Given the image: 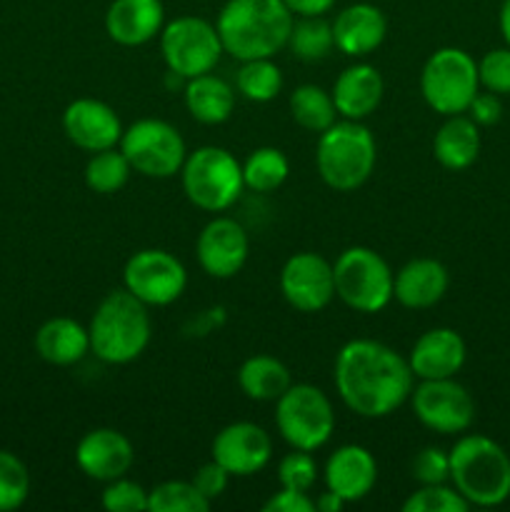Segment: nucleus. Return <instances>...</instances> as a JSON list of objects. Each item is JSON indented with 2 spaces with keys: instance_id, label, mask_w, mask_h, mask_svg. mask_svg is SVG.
<instances>
[{
  "instance_id": "obj_1",
  "label": "nucleus",
  "mask_w": 510,
  "mask_h": 512,
  "mask_svg": "<svg viewBox=\"0 0 510 512\" xmlns=\"http://www.w3.org/2000/svg\"><path fill=\"white\" fill-rule=\"evenodd\" d=\"M333 383L340 400L360 418H388L413 393L415 375L408 358L378 340L358 338L335 355Z\"/></svg>"
},
{
  "instance_id": "obj_2",
  "label": "nucleus",
  "mask_w": 510,
  "mask_h": 512,
  "mask_svg": "<svg viewBox=\"0 0 510 512\" xmlns=\"http://www.w3.org/2000/svg\"><path fill=\"white\" fill-rule=\"evenodd\" d=\"M295 15L283 0H228L220 8L218 28L223 53L235 60L273 58L288 45Z\"/></svg>"
},
{
  "instance_id": "obj_3",
  "label": "nucleus",
  "mask_w": 510,
  "mask_h": 512,
  "mask_svg": "<svg viewBox=\"0 0 510 512\" xmlns=\"http://www.w3.org/2000/svg\"><path fill=\"white\" fill-rule=\"evenodd\" d=\"M90 353L108 365H128L145 353L153 338L148 305L130 290H110L88 325Z\"/></svg>"
},
{
  "instance_id": "obj_4",
  "label": "nucleus",
  "mask_w": 510,
  "mask_h": 512,
  "mask_svg": "<svg viewBox=\"0 0 510 512\" xmlns=\"http://www.w3.org/2000/svg\"><path fill=\"white\" fill-rule=\"evenodd\" d=\"M453 488L478 508H495L510 498V458L485 435H463L450 448Z\"/></svg>"
},
{
  "instance_id": "obj_5",
  "label": "nucleus",
  "mask_w": 510,
  "mask_h": 512,
  "mask_svg": "<svg viewBox=\"0 0 510 512\" xmlns=\"http://www.w3.org/2000/svg\"><path fill=\"white\" fill-rule=\"evenodd\" d=\"M375 138L363 120H335L315 148V168L328 188L350 193L368 183L375 170Z\"/></svg>"
},
{
  "instance_id": "obj_6",
  "label": "nucleus",
  "mask_w": 510,
  "mask_h": 512,
  "mask_svg": "<svg viewBox=\"0 0 510 512\" xmlns=\"http://www.w3.org/2000/svg\"><path fill=\"white\" fill-rule=\"evenodd\" d=\"M183 193L195 208L205 213H223L245 188L243 163L218 145H203L185 158L180 168Z\"/></svg>"
},
{
  "instance_id": "obj_7",
  "label": "nucleus",
  "mask_w": 510,
  "mask_h": 512,
  "mask_svg": "<svg viewBox=\"0 0 510 512\" xmlns=\"http://www.w3.org/2000/svg\"><path fill=\"white\" fill-rule=\"evenodd\" d=\"M335 295L355 313L373 315L393 300V278L388 260L373 248L353 245L333 263Z\"/></svg>"
},
{
  "instance_id": "obj_8",
  "label": "nucleus",
  "mask_w": 510,
  "mask_h": 512,
  "mask_svg": "<svg viewBox=\"0 0 510 512\" xmlns=\"http://www.w3.org/2000/svg\"><path fill=\"white\" fill-rule=\"evenodd\" d=\"M275 425L290 448L315 450L323 448L335 430V410L328 395L308 383L290 385L275 400Z\"/></svg>"
},
{
  "instance_id": "obj_9",
  "label": "nucleus",
  "mask_w": 510,
  "mask_h": 512,
  "mask_svg": "<svg viewBox=\"0 0 510 512\" xmlns=\"http://www.w3.org/2000/svg\"><path fill=\"white\" fill-rule=\"evenodd\" d=\"M420 93L445 118L468 113L480 93L478 63L460 48H438L420 70Z\"/></svg>"
},
{
  "instance_id": "obj_10",
  "label": "nucleus",
  "mask_w": 510,
  "mask_h": 512,
  "mask_svg": "<svg viewBox=\"0 0 510 512\" xmlns=\"http://www.w3.org/2000/svg\"><path fill=\"white\" fill-rule=\"evenodd\" d=\"M118 148L128 158L130 168L145 178H173L180 173L188 150L178 128L158 118L135 120L120 135Z\"/></svg>"
},
{
  "instance_id": "obj_11",
  "label": "nucleus",
  "mask_w": 510,
  "mask_h": 512,
  "mask_svg": "<svg viewBox=\"0 0 510 512\" xmlns=\"http://www.w3.org/2000/svg\"><path fill=\"white\" fill-rule=\"evenodd\" d=\"M160 53L170 73L183 80L213 73L223 55L218 28L198 15H180L160 30Z\"/></svg>"
},
{
  "instance_id": "obj_12",
  "label": "nucleus",
  "mask_w": 510,
  "mask_h": 512,
  "mask_svg": "<svg viewBox=\"0 0 510 512\" xmlns=\"http://www.w3.org/2000/svg\"><path fill=\"white\" fill-rule=\"evenodd\" d=\"M123 285L148 308L150 305L163 308L185 293L188 273H185V265L168 250L145 248L130 255L125 263Z\"/></svg>"
},
{
  "instance_id": "obj_13",
  "label": "nucleus",
  "mask_w": 510,
  "mask_h": 512,
  "mask_svg": "<svg viewBox=\"0 0 510 512\" xmlns=\"http://www.w3.org/2000/svg\"><path fill=\"white\" fill-rule=\"evenodd\" d=\"M415 418L420 425L440 435H460L473 425L475 400L455 378L420 380L410 393Z\"/></svg>"
},
{
  "instance_id": "obj_14",
  "label": "nucleus",
  "mask_w": 510,
  "mask_h": 512,
  "mask_svg": "<svg viewBox=\"0 0 510 512\" xmlns=\"http://www.w3.org/2000/svg\"><path fill=\"white\" fill-rule=\"evenodd\" d=\"M280 293L300 313H320L335 298L333 263L318 253H295L280 270Z\"/></svg>"
},
{
  "instance_id": "obj_15",
  "label": "nucleus",
  "mask_w": 510,
  "mask_h": 512,
  "mask_svg": "<svg viewBox=\"0 0 510 512\" xmlns=\"http://www.w3.org/2000/svg\"><path fill=\"white\" fill-rule=\"evenodd\" d=\"M215 463L223 465L230 478H250L260 473L273 458V440L255 423H230L215 435L213 450Z\"/></svg>"
},
{
  "instance_id": "obj_16",
  "label": "nucleus",
  "mask_w": 510,
  "mask_h": 512,
  "mask_svg": "<svg viewBox=\"0 0 510 512\" xmlns=\"http://www.w3.org/2000/svg\"><path fill=\"white\" fill-rule=\"evenodd\" d=\"M250 240L243 225L233 218H213L198 235L195 255L205 275L228 280L243 270Z\"/></svg>"
},
{
  "instance_id": "obj_17",
  "label": "nucleus",
  "mask_w": 510,
  "mask_h": 512,
  "mask_svg": "<svg viewBox=\"0 0 510 512\" xmlns=\"http://www.w3.org/2000/svg\"><path fill=\"white\" fill-rule=\"evenodd\" d=\"M63 130L75 148L85 153L115 148L123 135V123L108 103L95 98H78L65 108Z\"/></svg>"
},
{
  "instance_id": "obj_18",
  "label": "nucleus",
  "mask_w": 510,
  "mask_h": 512,
  "mask_svg": "<svg viewBox=\"0 0 510 512\" xmlns=\"http://www.w3.org/2000/svg\"><path fill=\"white\" fill-rule=\"evenodd\" d=\"M75 463L90 480L110 483L128 475L135 463V450L120 430L95 428L80 438L75 448Z\"/></svg>"
},
{
  "instance_id": "obj_19",
  "label": "nucleus",
  "mask_w": 510,
  "mask_h": 512,
  "mask_svg": "<svg viewBox=\"0 0 510 512\" xmlns=\"http://www.w3.org/2000/svg\"><path fill=\"white\" fill-rule=\"evenodd\" d=\"M378 483V463L363 445H340L325 463V488L343 498L345 503H358L368 498Z\"/></svg>"
},
{
  "instance_id": "obj_20",
  "label": "nucleus",
  "mask_w": 510,
  "mask_h": 512,
  "mask_svg": "<svg viewBox=\"0 0 510 512\" xmlns=\"http://www.w3.org/2000/svg\"><path fill=\"white\" fill-rule=\"evenodd\" d=\"M165 25L160 0H113L105 10V33L113 43L138 48L158 38Z\"/></svg>"
},
{
  "instance_id": "obj_21",
  "label": "nucleus",
  "mask_w": 510,
  "mask_h": 512,
  "mask_svg": "<svg viewBox=\"0 0 510 512\" xmlns=\"http://www.w3.org/2000/svg\"><path fill=\"white\" fill-rule=\"evenodd\" d=\"M465 340L453 328H433L415 340L408 365L418 380L455 378L465 365Z\"/></svg>"
},
{
  "instance_id": "obj_22",
  "label": "nucleus",
  "mask_w": 510,
  "mask_h": 512,
  "mask_svg": "<svg viewBox=\"0 0 510 512\" xmlns=\"http://www.w3.org/2000/svg\"><path fill=\"white\" fill-rule=\"evenodd\" d=\"M335 48L348 58H365L383 45L388 35L385 13L373 3H353L333 20Z\"/></svg>"
},
{
  "instance_id": "obj_23",
  "label": "nucleus",
  "mask_w": 510,
  "mask_h": 512,
  "mask_svg": "<svg viewBox=\"0 0 510 512\" xmlns=\"http://www.w3.org/2000/svg\"><path fill=\"white\" fill-rule=\"evenodd\" d=\"M383 93V75L370 63L348 65L335 78L333 90H330L335 110L345 120H365L368 115H373L383 100Z\"/></svg>"
},
{
  "instance_id": "obj_24",
  "label": "nucleus",
  "mask_w": 510,
  "mask_h": 512,
  "mask_svg": "<svg viewBox=\"0 0 510 512\" xmlns=\"http://www.w3.org/2000/svg\"><path fill=\"white\" fill-rule=\"evenodd\" d=\"M450 275L440 260L435 258H413L395 273L393 298L403 308L425 310L433 308L448 293Z\"/></svg>"
},
{
  "instance_id": "obj_25",
  "label": "nucleus",
  "mask_w": 510,
  "mask_h": 512,
  "mask_svg": "<svg viewBox=\"0 0 510 512\" xmlns=\"http://www.w3.org/2000/svg\"><path fill=\"white\" fill-rule=\"evenodd\" d=\"M35 353L50 365L68 368L90 353V333L73 318H50L35 333Z\"/></svg>"
},
{
  "instance_id": "obj_26",
  "label": "nucleus",
  "mask_w": 510,
  "mask_h": 512,
  "mask_svg": "<svg viewBox=\"0 0 510 512\" xmlns=\"http://www.w3.org/2000/svg\"><path fill=\"white\" fill-rule=\"evenodd\" d=\"M433 155L443 168L465 170L480 155V128L470 115H448L433 138Z\"/></svg>"
},
{
  "instance_id": "obj_27",
  "label": "nucleus",
  "mask_w": 510,
  "mask_h": 512,
  "mask_svg": "<svg viewBox=\"0 0 510 512\" xmlns=\"http://www.w3.org/2000/svg\"><path fill=\"white\" fill-rule=\"evenodd\" d=\"M185 108L198 123L220 125L233 115L235 110V90L223 78L213 73L195 75L185 80Z\"/></svg>"
},
{
  "instance_id": "obj_28",
  "label": "nucleus",
  "mask_w": 510,
  "mask_h": 512,
  "mask_svg": "<svg viewBox=\"0 0 510 512\" xmlns=\"http://www.w3.org/2000/svg\"><path fill=\"white\" fill-rule=\"evenodd\" d=\"M238 385L255 403H275L293 385L290 370L273 355H253L238 370Z\"/></svg>"
},
{
  "instance_id": "obj_29",
  "label": "nucleus",
  "mask_w": 510,
  "mask_h": 512,
  "mask_svg": "<svg viewBox=\"0 0 510 512\" xmlns=\"http://www.w3.org/2000/svg\"><path fill=\"white\" fill-rule=\"evenodd\" d=\"M290 115L300 128L320 135L335 123L338 110H335L333 95L325 93L320 85L305 83L290 93Z\"/></svg>"
},
{
  "instance_id": "obj_30",
  "label": "nucleus",
  "mask_w": 510,
  "mask_h": 512,
  "mask_svg": "<svg viewBox=\"0 0 510 512\" xmlns=\"http://www.w3.org/2000/svg\"><path fill=\"white\" fill-rule=\"evenodd\" d=\"M288 48L303 63H320L328 58L335 48L333 23L325 20V15H313V18L293 20Z\"/></svg>"
},
{
  "instance_id": "obj_31",
  "label": "nucleus",
  "mask_w": 510,
  "mask_h": 512,
  "mask_svg": "<svg viewBox=\"0 0 510 512\" xmlns=\"http://www.w3.org/2000/svg\"><path fill=\"white\" fill-rule=\"evenodd\" d=\"M235 90L253 103H270L283 90V73L273 58L243 60L235 73Z\"/></svg>"
},
{
  "instance_id": "obj_32",
  "label": "nucleus",
  "mask_w": 510,
  "mask_h": 512,
  "mask_svg": "<svg viewBox=\"0 0 510 512\" xmlns=\"http://www.w3.org/2000/svg\"><path fill=\"white\" fill-rule=\"evenodd\" d=\"M290 173L288 158L283 150L278 148H255L253 153L245 158L243 163V180L245 188L255 190V193H273L285 183Z\"/></svg>"
},
{
  "instance_id": "obj_33",
  "label": "nucleus",
  "mask_w": 510,
  "mask_h": 512,
  "mask_svg": "<svg viewBox=\"0 0 510 512\" xmlns=\"http://www.w3.org/2000/svg\"><path fill=\"white\" fill-rule=\"evenodd\" d=\"M130 173H133V168H130L128 158L115 145V148L90 153L88 165H85V185L100 195L118 193L130 180Z\"/></svg>"
},
{
  "instance_id": "obj_34",
  "label": "nucleus",
  "mask_w": 510,
  "mask_h": 512,
  "mask_svg": "<svg viewBox=\"0 0 510 512\" xmlns=\"http://www.w3.org/2000/svg\"><path fill=\"white\" fill-rule=\"evenodd\" d=\"M210 500L185 480H165L148 490V512H208Z\"/></svg>"
},
{
  "instance_id": "obj_35",
  "label": "nucleus",
  "mask_w": 510,
  "mask_h": 512,
  "mask_svg": "<svg viewBox=\"0 0 510 512\" xmlns=\"http://www.w3.org/2000/svg\"><path fill=\"white\" fill-rule=\"evenodd\" d=\"M30 475L18 455L0 450V512H13L28 500Z\"/></svg>"
},
{
  "instance_id": "obj_36",
  "label": "nucleus",
  "mask_w": 510,
  "mask_h": 512,
  "mask_svg": "<svg viewBox=\"0 0 510 512\" xmlns=\"http://www.w3.org/2000/svg\"><path fill=\"white\" fill-rule=\"evenodd\" d=\"M468 508V500L445 483L420 485L403 503V512H468Z\"/></svg>"
},
{
  "instance_id": "obj_37",
  "label": "nucleus",
  "mask_w": 510,
  "mask_h": 512,
  "mask_svg": "<svg viewBox=\"0 0 510 512\" xmlns=\"http://www.w3.org/2000/svg\"><path fill=\"white\" fill-rule=\"evenodd\" d=\"M278 480L283 488L310 493L318 483V463L308 450H295L278 463Z\"/></svg>"
},
{
  "instance_id": "obj_38",
  "label": "nucleus",
  "mask_w": 510,
  "mask_h": 512,
  "mask_svg": "<svg viewBox=\"0 0 510 512\" xmlns=\"http://www.w3.org/2000/svg\"><path fill=\"white\" fill-rule=\"evenodd\" d=\"M100 503L108 512H145L148 510V490L123 475V478L105 483Z\"/></svg>"
},
{
  "instance_id": "obj_39",
  "label": "nucleus",
  "mask_w": 510,
  "mask_h": 512,
  "mask_svg": "<svg viewBox=\"0 0 510 512\" xmlns=\"http://www.w3.org/2000/svg\"><path fill=\"white\" fill-rule=\"evenodd\" d=\"M478 78L485 90L495 95H510V48H495L478 63Z\"/></svg>"
},
{
  "instance_id": "obj_40",
  "label": "nucleus",
  "mask_w": 510,
  "mask_h": 512,
  "mask_svg": "<svg viewBox=\"0 0 510 512\" xmlns=\"http://www.w3.org/2000/svg\"><path fill=\"white\" fill-rule=\"evenodd\" d=\"M410 475L420 485H440L450 480V455L440 448H423L410 463Z\"/></svg>"
},
{
  "instance_id": "obj_41",
  "label": "nucleus",
  "mask_w": 510,
  "mask_h": 512,
  "mask_svg": "<svg viewBox=\"0 0 510 512\" xmlns=\"http://www.w3.org/2000/svg\"><path fill=\"white\" fill-rule=\"evenodd\" d=\"M228 483H230V473L223 468V465L215 463V460L200 465L193 475V485L210 500V503L218 500L220 495L228 490Z\"/></svg>"
},
{
  "instance_id": "obj_42",
  "label": "nucleus",
  "mask_w": 510,
  "mask_h": 512,
  "mask_svg": "<svg viewBox=\"0 0 510 512\" xmlns=\"http://www.w3.org/2000/svg\"><path fill=\"white\" fill-rule=\"evenodd\" d=\"M468 115L473 118V123L478 125V128H490V125H495L500 118H503V103H500V95L490 93V90L478 93L473 98V103H470Z\"/></svg>"
},
{
  "instance_id": "obj_43",
  "label": "nucleus",
  "mask_w": 510,
  "mask_h": 512,
  "mask_svg": "<svg viewBox=\"0 0 510 512\" xmlns=\"http://www.w3.org/2000/svg\"><path fill=\"white\" fill-rule=\"evenodd\" d=\"M315 500L308 493H300V490L283 488L280 493H275L268 503L263 505V512H313Z\"/></svg>"
},
{
  "instance_id": "obj_44",
  "label": "nucleus",
  "mask_w": 510,
  "mask_h": 512,
  "mask_svg": "<svg viewBox=\"0 0 510 512\" xmlns=\"http://www.w3.org/2000/svg\"><path fill=\"white\" fill-rule=\"evenodd\" d=\"M288 5V10L298 18H313V15H325L330 13V8L335 5V0H283Z\"/></svg>"
},
{
  "instance_id": "obj_45",
  "label": "nucleus",
  "mask_w": 510,
  "mask_h": 512,
  "mask_svg": "<svg viewBox=\"0 0 510 512\" xmlns=\"http://www.w3.org/2000/svg\"><path fill=\"white\" fill-rule=\"evenodd\" d=\"M345 505L348 503H345L343 498H338L335 493H330V490H325V493L315 500V510H320V512H340Z\"/></svg>"
},
{
  "instance_id": "obj_46",
  "label": "nucleus",
  "mask_w": 510,
  "mask_h": 512,
  "mask_svg": "<svg viewBox=\"0 0 510 512\" xmlns=\"http://www.w3.org/2000/svg\"><path fill=\"white\" fill-rule=\"evenodd\" d=\"M498 25H500V35H503L505 45L510 48V0H503V5H500Z\"/></svg>"
}]
</instances>
